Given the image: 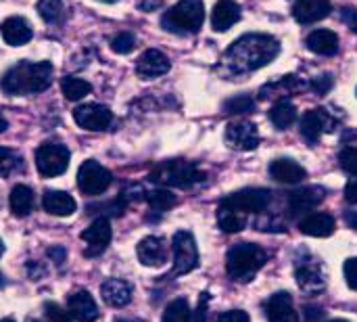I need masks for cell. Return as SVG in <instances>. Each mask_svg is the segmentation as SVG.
I'll return each mask as SVG.
<instances>
[{
  "mask_svg": "<svg viewBox=\"0 0 357 322\" xmlns=\"http://www.w3.org/2000/svg\"><path fill=\"white\" fill-rule=\"evenodd\" d=\"M280 52V42L268 34H247L232 42L224 54V65L232 73H247L272 63Z\"/></svg>",
  "mask_w": 357,
  "mask_h": 322,
  "instance_id": "1",
  "label": "cell"
},
{
  "mask_svg": "<svg viewBox=\"0 0 357 322\" xmlns=\"http://www.w3.org/2000/svg\"><path fill=\"white\" fill-rule=\"evenodd\" d=\"M50 82H52V65L48 61H40V63L21 61L4 73L2 90L8 94H33L46 90Z\"/></svg>",
  "mask_w": 357,
  "mask_h": 322,
  "instance_id": "2",
  "label": "cell"
},
{
  "mask_svg": "<svg viewBox=\"0 0 357 322\" xmlns=\"http://www.w3.org/2000/svg\"><path fill=\"white\" fill-rule=\"evenodd\" d=\"M266 262H268V254L264 247L255 243H241L228 251L226 272L232 281L249 283L266 266Z\"/></svg>",
  "mask_w": 357,
  "mask_h": 322,
  "instance_id": "3",
  "label": "cell"
},
{
  "mask_svg": "<svg viewBox=\"0 0 357 322\" xmlns=\"http://www.w3.org/2000/svg\"><path fill=\"white\" fill-rule=\"evenodd\" d=\"M155 184L161 186H178V189H188L192 184H199L205 180V172L199 170L192 161L184 159H172L155 166V170L149 176Z\"/></svg>",
  "mask_w": 357,
  "mask_h": 322,
  "instance_id": "4",
  "label": "cell"
},
{
  "mask_svg": "<svg viewBox=\"0 0 357 322\" xmlns=\"http://www.w3.org/2000/svg\"><path fill=\"white\" fill-rule=\"evenodd\" d=\"M203 21L205 6L201 0H180L161 17V25L172 34H197Z\"/></svg>",
  "mask_w": 357,
  "mask_h": 322,
  "instance_id": "5",
  "label": "cell"
},
{
  "mask_svg": "<svg viewBox=\"0 0 357 322\" xmlns=\"http://www.w3.org/2000/svg\"><path fill=\"white\" fill-rule=\"evenodd\" d=\"M69 149L56 142H44L36 151V168L44 178L61 176L69 168Z\"/></svg>",
  "mask_w": 357,
  "mask_h": 322,
  "instance_id": "6",
  "label": "cell"
},
{
  "mask_svg": "<svg viewBox=\"0 0 357 322\" xmlns=\"http://www.w3.org/2000/svg\"><path fill=\"white\" fill-rule=\"evenodd\" d=\"M113 182V174L94 159H88L77 170V186L84 195H100Z\"/></svg>",
  "mask_w": 357,
  "mask_h": 322,
  "instance_id": "7",
  "label": "cell"
},
{
  "mask_svg": "<svg viewBox=\"0 0 357 322\" xmlns=\"http://www.w3.org/2000/svg\"><path fill=\"white\" fill-rule=\"evenodd\" d=\"M172 247H174V275H188L199 266V249L190 233L186 230L176 233Z\"/></svg>",
  "mask_w": 357,
  "mask_h": 322,
  "instance_id": "8",
  "label": "cell"
},
{
  "mask_svg": "<svg viewBox=\"0 0 357 322\" xmlns=\"http://www.w3.org/2000/svg\"><path fill=\"white\" fill-rule=\"evenodd\" d=\"M222 203L245 214V216L247 214H261L270 205V191H266V189H243L238 193L228 195Z\"/></svg>",
  "mask_w": 357,
  "mask_h": 322,
  "instance_id": "9",
  "label": "cell"
},
{
  "mask_svg": "<svg viewBox=\"0 0 357 322\" xmlns=\"http://www.w3.org/2000/svg\"><path fill=\"white\" fill-rule=\"evenodd\" d=\"M113 237L111 224L107 218H96L84 233H82V241H84V256L86 258H96L100 254H105V249L109 247Z\"/></svg>",
  "mask_w": 357,
  "mask_h": 322,
  "instance_id": "10",
  "label": "cell"
},
{
  "mask_svg": "<svg viewBox=\"0 0 357 322\" xmlns=\"http://www.w3.org/2000/svg\"><path fill=\"white\" fill-rule=\"evenodd\" d=\"M335 126H337V119L331 115L328 109H322V107L312 109L301 117V134L312 145H316L322 138V134L333 132Z\"/></svg>",
  "mask_w": 357,
  "mask_h": 322,
  "instance_id": "11",
  "label": "cell"
},
{
  "mask_svg": "<svg viewBox=\"0 0 357 322\" xmlns=\"http://www.w3.org/2000/svg\"><path fill=\"white\" fill-rule=\"evenodd\" d=\"M73 119L79 128L84 130H90V132H100L105 128L111 126L113 122V113L109 107L105 105H94V103H88V105H79L75 111H73Z\"/></svg>",
  "mask_w": 357,
  "mask_h": 322,
  "instance_id": "12",
  "label": "cell"
},
{
  "mask_svg": "<svg viewBox=\"0 0 357 322\" xmlns=\"http://www.w3.org/2000/svg\"><path fill=\"white\" fill-rule=\"evenodd\" d=\"M226 142L232 147V149H238V151H253L259 147L261 142V136H259V130L255 124L251 122H234L226 128Z\"/></svg>",
  "mask_w": 357,
  "mask_h": 322,
  "instance_id": "13",
  "label": "cell"
},
{
  "mask_svg": "<svg viewBox=\"0 0 357 322\" xmlns=\"http://www.w3.org/2000/svg\"><path fill=\"white\" fill-rule=\"evenodd\" d=\"M295 277H297V285H299L305 293H310V295L320 293V291L326 289V277H324L322 266H320L318 262L305 260L303 264L297 266Z\"/></svg>",
  "mask_w": 357,
  "mask_h": 322,
  "instance_id": "14",
  "label": "cell"
},
{
  "mask_svg": "<svg viewBox=\"0 0 357 322\" xmlns=\"http://www.w3.org/2000/svg\"><path fill=\"white\" fill-rule=\"evenodd\" d=\"M266 319L268 322H299V314L293 306V298L287 291L274 293L266 302Z\"/></svg>",
  "mask_w": 357,
  "mask_h": 322,
  "instance_id": "15",
  "label": "cell"
},
{
  "mask_svg": "<svg viewBox=\"0 0 357 322\" xmlns=\"http://www.w3.org/2000/svg\"><path fill=\"white\" fill-rule=\"evenodd\" d=\"M67 312L71 314V319L77 322H94L98 321L100 312L98 306L94 302V298L88 291H75L69 295L67 300Z\"/></svg>",
  "mask_w": 357,
  "mask_h": 322,
  "instance_id": "16",
  "label": "cell"
},
{
  "mask_svg": "<svg viewBox=\"0 0 357 322\" xmlns=\"http://www.w3.org/2000/svg\"><path fill=\"white\" fill-rule=\"evenodd\" d=\"M169 61L167 57L161 52V50H155V48H149L140 54L138 63H136V73L144 80H153V78H159V75H165L169 71Z\"/></svg>",
  "mask_w": 357,
  "mask_h": 322,
  "instance_id": "17",
  "label": "cell"
},
{
  "mask_svg": "<svg viewBox=\"0 0 357 322\" xmlns=\"http://www.w3.org/2000/svg\"><path fill=\"white\" fill-rule=\"evenodd\" d=\"M270 176L282 184H299L305 178V168L299 166L295 159L280 157L270 163Z\"/></svg>",
  "mask_w": 357,
  "mask_h": 322,
  "instance_id": "18",
  "label": "cell"
},
{
  "mask_svg": "<svg viewBox=\"0 0 357 322\" xmlns=\"http://www.w3.org/2000/svg\"><path fill=\"white\" fill-rule=\"evenodd\" d=\"M322 201H324V191L318 186H307V189L293 191L289 195V210L293 216H299V214H305V212L318 207Z\"/></svg>",
  "mask_w": 357,
  "mask_h": 322,
  "instance_id": "19",
  "label": "cell"
},
{
  "mask_svg": "<svg viewBox=\"0 0 357 322\" xmlns=\"http://www.w3.org/2000/svg\"><path fill=\"white\" fill-rule=\"evenodd\" d=\"M337 228V222L331 214H322V212H316V214H310L305 216L301 222H299V230L307 237H316V239H324V237H331Z\"/></svg>",
  "mask_w": 357,
  "mask_h": 322,
  "instance_id": "20",
  "label": "cell"
},
{
  "mask_svg": "<svg viewBox=\"0 0 357 322\" xmlns=\"http://www.w3.org/2000/svg\"><path fill=\"white\" fill-rule=\"evenodd\" d=\"M333 6L328 0H299L293 6V17L299 23H316L331 15Z\"/></svg>",
  "mask_w": 357,
  "mask_h": 322,
  "instance_id": "21",
  "label": "cell"
},
{
  "mask_svg": "<svg viewBox=\"0 0 357 322\" xmlns=\"http://www.w3.org/2000/svg\"><path fill=\"white\" fill-rule=\"evenodd\" d=\"M136 254H138V260L144 264V266H151V268H157L165 262V256H167V247L163 243V239L159 237H144L138 247H136Z\"/></svg>",
  "mask_w": 357,
  "mask_h": 322,
  "instance_id": "22",
  "label": "cell"
},
{
  "mask_svg": "<svg viewBox=\"0 0 357 322\" xmlns=\"http://www.w3.org/2000/svg\"><path fill=\"white\" fill-rule=\"evenodd\" d=\"M241 21V6L234 0H220L211 10V27L215 31H228Z\"/></svg>",
  "mask_w": 357,
  "mask_h": 322,
  "instance_id": "23",
  "label": "cell"
},
{
  "mask_svg": "<svg viewBox=\"0 0 357 322\" xmlns=\"http://www.w3.org/2000/svg\"><path fill=\"white\" fill-rule=\"evenodd\" d=\"M42 205L44 210L50 214V216H56V218H67L75 212V199L63 191H46L44 197H42Z\"/></svg>",
  "mask_w": 357,
  "mask_h": 322,
  "instance_id": "24",
  "label": "cell"
},
{
  "mask_svg": "<svg viewBox=\"0 0 357 322\" xmlns=\"http://www.w3.org/2000/svg\"><path fill=\"white\" fill-rule=\"evenodd\" d=\"M33 31L23 17H8L2 23V38L10 46H23L31 40Z\"/></svg>",
  "mask_w": 357,
  "mask_h": 322,
  "instance_id": "25",
  "label": "cell"
},
{
  "mask_svg": "<svg viewBox=\"0 0 357 322\" xmlns=\"http://www.w3.org/2000/svg\"><path fill=\"white\" fill-rule=\"evenodd\" d=\"M100 295H102L105 304H109L111 308H123L132 302V287L123 281L111 279V281L102 283Z\"/></svg>",
  "mask_w": 357,
  "mask_h": 322,
  "instance_id": "26",
  "label": "cell"
},
{
  "mask_svg": "<svg viewBox=\"0 0 357 322\" xmlns=\"http://www.w3.org/2000/svg\"><path fill=\"white\" fill-rule=\"evenodd\" d=\"M307 48L322 57H333L339 52V36L331 29H316L307 36Z\"/></svg>",
  "mask_w": 357,
  "mask_h": 322,
  "instance_id": "27",
  "label": "cell"
},
{
  "mask_svg": "<svg viewBox=\"0 0 357 322\" xmlns=\"http://www.w3.org/2000/svg\"><path fill=\"white\" fill-rule=\"evenodd\" d=\"M8 205H10L13 216H17V218L29 216V212L33 210V193H31V189L25 186V184H17V186L10 191Z\"/></svg>",
  "mask_w": 357,
  "mask_h": 322,
  "instance_id": "28",
  "label": "cell"
},
{
  "mask_svg": "<svg viewBox=\"0 0 357 322\" xmlns=\"http://www.w3.org/2000/svg\"><path fill=\"white\" fill-rule=\"evenodd\" d=\"M218 224L224 233L228 235H234V233H241L245 226H247V216L220 203V210H218Z\"/></svg>",
  "mask_w": 357,
  "mask_h": 322,
  "instance_id": "29",
  "label": "cell"
},
{
  "mask_svg": "<svg viewBox=\"0 0 357 322\" xmlns=\"http://www.w3.org/2000/svg\"><path fill=\"white\" fill-rule=\"evenodd\" d=\"M270 119H272V124H274L278 130H289V128L295 124V119H297V109H295V105H293L291 101L280 98V101L270 109Z\"/></svg>",
  "mask_w": 357,
  "mask_h": 322,
  "instance_id": "30",
  "label": "cell"
},
{
  "mask_svg": "<svg viewBox=\"0 0 357 322\" xmlns=\"http://www.w3.org/2000/svg\"><path fill=\"white\" fill-rule=\"evenodd\" d=\"M61 90H63V94H65L67 101H82L84 96H88L92 92V84L86 82V80H82V78L67 75L61 82Z\"/></svg>",
  "mask_w": 357,
  "mask_h": 322,
  "instance_id": "31",
  "label": "cell"
},
{
  "mask_svg": "<svg viewBox=\"0 0 357 322\" xmlns=\"http://www.w3.org/2000/svg\"><path fill=\"white\" fill-rule=\"evenodd\" d=\"M146 197V203H149V207L155 212V214H163V212H167V210H172L174 205H176V195L174 193H169V191H165V189H157V191H149V193H144Z\"/></svg>",
  "mask_w": 357,
  "mask_h": 322,
  "instance_id": "32",
  "label": "cell"
},
{
  "mask_svg": "<svg viewBox=\"0 0 357 322\" xmlns=\"http://www.w3.org/2000/svg\"><path fill=\"white\" fill-rule=\"evenodd\" d=\"M192 319V312H190V306L186 300H174L165 312H163V322H190Z\"/></svg>",
  "mask_w": 357,
  "mask_h": 322,
  "instance_id": "33",
  "label": "cell"
},
{
  "mask_svg": "<svg viewBox=\"0 0 357 322\" xmlns=\"http://www.w3.org/2000/svg\"><path fill=\"white\" fill-rule=\"evenodd\" d=\"M38 15L46 23H56L63 19V2L61 0H38Z\"/></svg>",
  "mask_w": 357,
  "mask_h": 322,
  "instance_id": "34",
  "label": "cell"
},
{
  "mask_svg": "<svg viewBox=\"0 0 357 322\" xmlns=\"http://www.w3.org/2000/svg\"><path fill=\"white\" fill-rule=\"evenodd\" d=\"M253 109H255V101L251 96H247V94L228 98L224 103V111L230 113V115H245V113H251Z\"/></svg>",
  "mask_w": 357,
  "mask_h": 322,
  "instance_id": "35",
  "label": "cell"
},
{
  "mask_svg": "<svg viewBox=\"0 0 357 322\" xmlns=\"http://www.w3.org/2000/svg\"><path fill=\"white\" fill-rule=\"evenodd\" d=\"M134 46H136V38H134L130 31H119V34L113 36V40H111V48H113V52H117V54H128V52L134 50Z\"/></svg>",
  "mask_w": 357,
  "mask_h": 322,
  "instance_id": "36",
  "label": "cell"
},
{
  "mask_svg": "<svg viewBox=\"0 0 357 322\" xmlns=\"http://www.w3.org/2000/svg\"><path fill=\"white\" fill-rule=\"evenodd\" d=\"M19 163H21V159H19V155L15 151L0 147V176L13 174L19 168Z\"/></svg>",
  "mask_w": 357,
  "mask_h": 322,
  "instance_id": "37",
  "label": "cell"
},
{
  "mask_svg": "<svg viewBox=\"0 0 357 322\" xmlns=\"http://www.w3.org/2000/svg\"><path fill=\"white\" fill-rule=\"evenodd\" d=\"M123 210H126V199H123V197L113 199V201H109V203H98V205H90V207H88L90 214H100V212H102V214H109V216H121Z\"/></svg>",
  "mask_w": 357,
  "mask_h": 322,
  "instance_id": "38",
  "label": "cell"
},
{
  "mask_svg": "<svg viewBox=\"0 0 357 322\" xmlns=\"http://www.w3.org/2000/svg\"><path fill=\"white\" fill-rule=\"evenodd\" d=\"M339 163L341 168L351 174V176H357V147H345L341 149L339 153Z\"/></svg>",
  "mask_w": 357,
  "mask_h": 322,
  "instance_id": "39",
  "label": "cell"
},
{
  "mask_svg": "<svg viewBox=\"0 0 357 322\" xmlns=\"http://www.w3.org/2000/svg\"><path fill=\"white\" fill-rule=\"evenodd\" d=\"M44 314H46L48 322H73L71 314L65 308H61L59 304H54V302L44 304Z\"/></svg>",
  "mask_w": 357,
  "mask_h": 322,
  "instance_id": "40",
  "label": "cell"
},
{
  "mask_svg": "<svg viewBox=\"0 0 357 322\" xmlns=\"http://www.w3.org/2000/svg\"><path fill=\"white\" fill-rule=\"evenodd\" d=\"M307 86H310L316 94H320V96H322V94H326V92L333 88V78H331L328 73H322V75L314 78Z\"/></svg>",
  "mask_w": 357,
  "mask_h": 322,
  "instance_id": "41",
  "label": "cell"
},
{
  "mask_svg": "<svg viewBox=\"0 0 357 322\" xmlns=\"http://www.w3.org/2000/svg\"><path fill=\"white\" fill-rule=\"evenodd\" d=\"M343 275H345V281L347 285L357 291V258H349L343 266Z\"/></svg>",
  "mask_w": 357,
  "mask_h": 322,
  "instance_id": "42",
  "label": "cell"
},
{
  "mask_svg": "<svg viewBox=\"0 0 357 322\" xmlns=\"http://www.w3.org/2000/svg\"><path fill=\"white\" fill-rule=\"evenodd\" d=\"M207 306H209V293H201V300H199V308L197 312L192 314V322H205L207 321Z\"/></svg>",
  "mask_w": 357,
  "mask_h": 322,
  "instance_id": "43",
  "label": "cell"
},
{
  "mask_svg": "<svg viewBox=\"0 0 357 322\" xmlns=\"http://www.w3.org/2000/svg\"><path fill=\"white\" fill-rule=\"evenodd\" d=\"M218 322H251L249 314L243 312V310H230V312H224L218 316Z\"/></svg>",
  "mask_w": 357,
  "mask_h": 322,
  "instance_id": "44",
  "label": "cell"
},
{
  "mask_svg": "<svg viewBox=\"0 0 357 322\" xmlns=\"http://www.w3.org/2000/svg\"><path fill=\"white\" fill-rule=\"evenodd\" d=\"M303 312H305L307 322H318L324 319V312H322V308H318V306H305Z\"/></svg>",
  "mask_w": 357,
  "mask_h": 322,
  "instance_id": "45",
  "label": "cell"
},
{
  "mask_svg": "<svg viewBox=\"0 0 357 322\" xmlns=\"http://www.w3.org/2000/svg\"><path fill=\"white\" fill-rule=\"evenodd\" d=\"M341 17H343V21H345V23H347V25H349V27H351V29H354V31L357 34V10L356 8H349V6H347V8H343Z\"/></svg>",
  "mask_w": 357,
  "mask_h": 322,
  "instance_id": "46",
  "label": "cell"
},
{
  "mask_svg": "<svg viewBox=\"0 0 357 322\" xmlns=\"http://www.w3.org/2000/svg\"><path fill=\"white\" fill-rule=\"evenodd\" d=\"M48 258H50L56 266H61V264L67 260V251H65L63 247H52V249H48Z\"/></svg>",
  "mask_w": 357,
  "mask_h": 322,
  "instance_id": "47",
  "label": "cell"
},
{
  "mask_svg": "<svg viewBox=\"0 0 357 322\" xmlns=\"http://www.w3.org/2000/svg\"><path fill=\"white\" fill-rule=\"evenodd\" d=\"M345 199L351 203V205H357V178L349 180L347 189H345Z\"/></svg>",
  "mask_w": 357,
  "mask_h": 322,
  "instance_id": "48",
  "label": "cell"
},
{
  "mask_svg": "<svg viewBox=\"0 0 357 322\" xmlns=\"http://www.w3.org/2000/svg\"><path fill=\"white\" fill-rule=\"evenodd\" d=\"M161 4H163V0H140V2H138V6H140L144 13H153V10H157Z\"/></svg>",
  "mask_w": 357,
  "mask_h": 322,
  "instance_id": "49",
  "label": "cell"
},
{
  "mask_svg": "<svg viewBox=\"0 0 357 322\" xmlns=\"http://www.w3.org/2000/svg\"><path fill=\"white\" fill-rule=\"evenodd\" d=\"M347 222H349L351 228H357V214H351V212H349V214H347Z\"/></svg>",
  "mask_w": 357,
  "mask_h": 322,
  "instance_id": "50",
  "label": "cell"
},
{
  "mask_svg": "<svg viewBox=\"0 0 357 322\" xmlns=\"http://www.w3.org/2000/svg\"><path fill=\"white\" fill-rule=\"evenodd\" d=\"M4 130H6V119L0 117V132H4Z\"/></svg>",
  "mask_w": 357,
  "mask_h": 322,
  "instance_id": "51",
  "label": "cell"
},
{
  "mask_svg": "<svg viewBox=\"0 0 357 322\" xmlns=\"http://www.w3.org/2000/svg\"><path fill=\"white\" fill-rule=\"evenodd\" d=\"M328 322H349V321H343V319H335V321H328Z\"/></svg>",
  "mask_w": 357,
  "mask_h": 322,
  "instance_id": "52",
  "label": "cell"
},
{
  "mask_svg": "<svg viewBox=\"0 0 357 322\" xmlns=\"http://www.w3.org/2000/svg\"><path fill=\"white\" fill-rule=\"evenodd\" d=\"M2 251H4V245H2V241H0V256H2Z\"/></svg>",
  "mask_w": 357,
  "mask_h": 322,
  "instance_id": "53",
  "label": "cell"
},
{
  "mask_svg": "<svg viewBox=\"0 0 357 322\" xmlns=\"http://www.w3.org/2000/svg\"><path fill=\"white\" fill-rule=\"evenodd\" d=\"M0 322H15V321H10V319H2Z\"/></svg>",
  "mask_w": 357,
  "mask_h": 322,
  "instance_id": "54",
  "label": "cell"
},
{
  "mask_svg": "<svg viewBox=\"0 0 357 322\" xmlns=\"http://www.w3.org/2000/svg\"><path fill=\"white\" fill-rule=\"evenodd\" d=\"M100 2H115V0H100Z\"/></svg>",
  "mask_w": 357,
  "mask_h": 322,
  "instance_id": "55",
  "label": "cell"
},
{
  "mask_svg": "<svg viewBox=\"0 0 357 322\" xmlns=\"http://www.w3.org/2000/svg\"><path fill=\"white\" fill-rule=\"evenodd\" d=\"M0 285H2V275H0Z\"/></svg>",
  "mask_w": 357,
  "mask_h": 322,
  "instance_id": "56",
  "label": "cell"
}]
</instances>
